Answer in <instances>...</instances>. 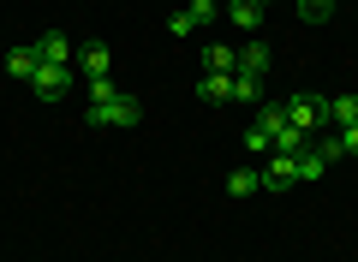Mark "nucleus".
<instances>
[{
  "instance_id": "1",
  "label": "nucleus",
  "mask_w": 358,
  "mask_h": 262,
  "mask_svg": "<svg viewBox=\"0 0 358 262\" xmlns=\"http://www.w3.org/2000/svg\"><path fill=\"white\" fill-rule=\"evenodd\" d=\"M281 113H287V125H293L299 138H317V131H329V125H322V96H310V89H293V96L281 101Z\"/></svg>"
},
{
  "instance_id": "2",
  "label": "nucleus",
  "mask_w": 358,
  "mask_h": 262,
  "mask_svg": "<svg viewBox=\"0 0 358 262\" xmlns=\"http://www.w3.org/2000/svg\"><path fill=\"white\" fill-rule=\"evenodd\" d=\"M96 131H108V125H138L143 119V108L131 96H114V101H90V113H84Z\"/></svg>"
},
{
  "instance_id": "3",
  "label": "nucleus",
  "mask_w": 358,
  "mask_h": 262,
  "mask_svg": "<svg viewBox=\"0 0 358 262\" xmlns=\"http://www.w3.org/2000/svg\"><path fill=\"white\" fill-rule=\"evenodd\" d=\"M215 18H221V0H192L185 13L167 18V36H192V30H209Z\"/></svg>"
},
{
  "instance_id": "4",
  "label": "nucleus",
  "mask_w": 358,
  "mask_h": 262,
  "mask_svg": "<svg viewBox=\"0 0 358 262\" xmlns=\"http://www.w3.org/2000/svg\"><path fill=\"white\" fill-rule=\"evenodd\" d=\"M72 84H78V66H48V60H42V66H36V78H30V89H36L42 101H60Z\"/></svg>"
},
{
  "instance_id": "5",
  "label": "nucleus",
  "mask_w": 358,
  "mask_h": 262,
  "mask_svg": "<svg viewBox=\"0 0 358 262\" xmlns=\"http://www.w3.org/2000/svg\"><path fill=\"white\" fill-rule=\"evenodd\" d=\"M287 131V113H281V101H263V113H257V125L245 131V143L251 150H275V138Z\"/></svg>"
},
{
  "instance_id": "6",
  "label": "nucleus",
  "mask_w": 358,
  "mask_h": 262,
  "mask_svg": "<svg viewBox=\"0 0 358 262\" xmlns=\"http://www.w3.org/2000/svg\"><path fill=\"white\" fill-rule=\"evenodd\" d=\"M293 185H299V155L275 150V155H268V167H263V191H293Z\"/></svg>"
},
{
  "instance_id": "7",
  "label": "nucleus",
  "mask_w": 358,
  "mask_h": 262,
  "mask_svg": "<svg viewBox=\"0 0 358 262\" xmlns=\"http://www.w3.org/2000/svg\"><path fill=\"white\" fill-rule=\"evenodd\" d=\"M36 60H48V66H72L78 48H72V36H66V30H48V36H36Z\"/></svg>"
},
{
  "instance_id": "8",
  "label": "nucleus",
  "mask_w": 358,
  "mask_h": 262,
  "mask_svg": "<svg viewBox=\"0 0 358 262\" xmlns=\"http://www.w3.org/2000/svg\"><path fill=\"white\" fill-rule=\"evenodd\" d=\"M72 66H78V72H84V78H114V54H108L102 42H84Z\"/></svg>"
},
{
  "instance_id": "9",
  "label": "nucleus",
  "mask_w": 358,
  "mask_h": 262,
  "mask_svg": "<svg viewBox=\"0 0 358 262\" xmlns=\"http://www.w3.org/2000/svg\"><path fill=\"white\" fill-rule=\"evenodd\" d=\"M197 101H209V108H227V101H233V72H203Z\"/></svg>"
},
{
  "instance_id": "10",
  "label": "nucleus",
  "mask_w": 358,
  "mask_h": 262,
  "mask_svg": "<svg viewBox=\"0 0 358 262\" xmlns=\"http://www.w3.org/2000/svg\"><path fill=\"white\" fill-rule=\"evenodd\" d=\"M322 125H329V131L358 125V96H334V101H322Z\"/></svg>"
},
{
  "instance_id": "11",
  "label": "nucleus",
  "mask_w": 358,
  "mask_h": 262,
  "mask_svg": "<svg viewBox=\"0 0 358 262\" xmlns=\"http://www.w3.org/2000/svg\"><path fill=\"white\" fill-rule=\"evenodd\" d=\"M239 78H257V84L268 78V48H263V42H245V48H239Z\"/></svg>"
},
{
  "instance_id": "12",
  "label": "nucleus",
  "mask_w": 358,
  "mask_h": 262,
  "mask_svg": "<svg viewBox=\"0 0 358 262\" xmlns=\"http://www.w3.org/2000/svg\"><path fill=\"white\" fill-rule=\"evenodd\" d=\"M227 24L233 30H257L263 24V0H227Z\"/></svg>"
},
{
  "instance_id": "13",
  "label": "nucleus",
  "mask_w": 358,
  "mask_h": 262,
  "mask_svg": "<svg viewBox=\"0 0 358 262\" xmlns=\"http://www.w3.org/2000/svg\"><path fill=\"white\" fill-rule=\"evenodd\" d=\"M203 72H239V48H227V42H209V48H203Z\"/></svg>"
},
{
  "instance_id": "14",
  "label": "nucleus",
  "mask_w": 358,
  "mask_h": 262,
  "mask_svg": "<svg viewBox=\"0 0 358 262\" xmlns=\"http://www.w3.org/2000/svg\"><path fill=\"white\" fill-rule=\"evenodd\" d=\"M263 191V173L257 167H239V173H227V197H257Z\"/></svg>"
},
{
  "instance_id": "15",
  "label": "nucleus",
  "mask_w": 358,
  "mask_h": 262,
  "mask_svg": "<svg viewBox=\"0 0 358 262\" xmlns=\"http://www.w3.org/2000/svg\"><path fill=\"white\" fill-rule=\"evenodd\" d=\"M36 48H6V72H13V78H24V84H30V78H36Z\"/></svg>"
},
{
  "instance_id": "16",
  "label": "nucleus",
  "mask_w": 358,
  "mask_h": 262,
  "mask_svg": "<svg viewBox=\"0 0 358 262\" xmlns=\"http://www.w3.org/2000/svg\"><path fill=\"white\" fill-rule=\"evenodd\" d=\"M322 155H317V143H305V150H299V185H305V179H322Z\"/></svg>"
},
{
  "instance_id": "17",
  "label": "nucleus",
  "mask_w": 358,
  "mask_h": 262,
  "mask_svg": "<svg viewBox=\"0 0 358 262\" xmlns=\"http://www.w3.org/2000/svg\"><path fill=\"white\" fill-rule=\"evenodd\" d=\"M299 18H305V24H329V18H334V0H299Z\"/></svg>"
},
{
  "instance_id": "18",
  "label": "nucleus",
  "mask_w": 358,
  "mask_h": 262,
  "mask_svg": "<svg viewBox=\"0 0 358 262\" xmlns=\"http://www.w3.org/2000/svg\"><path fill=\"white\" fill-rule=\"evenodd\" d=\"M114 96H120L114 78H90V101H114Z\"/></svg>"
},
{
  "instance_id": "19",
  "label": "nucleus",
  "mask_w": 358,
  "mask_h": 262,
  "mask_svg": "<svg viewBox=\"0 0 358 262\" xmlns=\"http://www.w3.org/2000/svg\"><path fill=\"white\" fill-rule=\"evenodd\" d=\"M334 138H341V150H346V155H358V125H341Z\"/></svg>"
},
{
  "instance_id": "20",
  "label": "nucleus",
  "mask_w": 358,
  "mask_h": 262,
  "mask_svg": "<svg viewBox=\"0 0 358 262\" xmlns=\"http://www.w3.org/2000/svg\"><path fill=\"white\" fill-rule=\"evenodd\" d=\"M263 6H275V0H263Z\"/></svg>"
}]
</instances>
